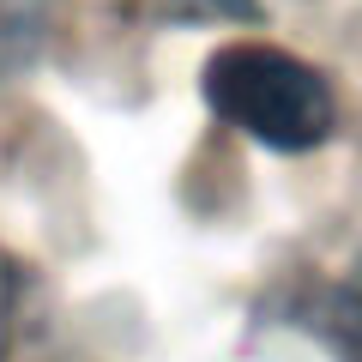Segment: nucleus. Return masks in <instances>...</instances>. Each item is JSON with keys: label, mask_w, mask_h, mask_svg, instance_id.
<instances>
[{"label": "nucleus", "mask_w": 362, "mask_h": 362, "mask_svg": "<svg viewBox=\"0 0 362 362\" xmlns=\"http://www.w3.org/2000/svg\"><path fill=\"white\" fill-rule=\"evenodd\" d=\"M206 103L218 121H230L235 133L272 145V151H314L338 127L332 85L308 61L284 49H259V42H235V49L211 54Z\"/></svg>", "instance_id": "nucleus-1"}, {"label": "nucleus", "mask_w": 362, "mask_h": 362, "mask_svg": "<svg viewBox=\"0 0 362 362\" xmlns=\"http://www.w3.org/2000/svg\"><path fill=\"white\" fill-rule=\"evenodd\" d=\"M169 6L194 18H254V0H169Z\"/></svg>", "instance_id": "nucleus-2"}]
</instances>
